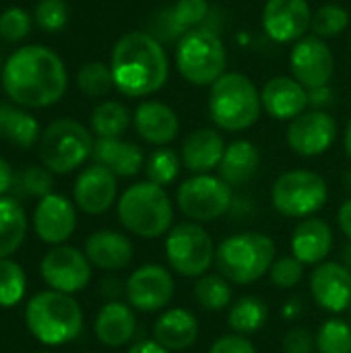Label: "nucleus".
Instances as JSON below:
<instances>
[{
	"label": "nucleus",
	"mask_w": 351,
	"mask_h": 353,
	"mask_svg": "<svg viewBox=\"0 0 351 353\" xmlns=\"http://www.w3.org/2000/svg\"><path fill=\"white\" fill-rule=\"evenodd\" d=\"M263 110L275 120H294L306 112L308 89L290 77H275L267 81L261 91Z\"/></svg>",
	"instance_id": "obj_20"
},
{
	"label": "nucleus",
	"mask_w": 351,
	"mask_h": 353,
	"mask_svg": "<svg viewBox=\"0 0 351 353\" xmlns=\"http://www.w3.org/2000/svg\"><path fill=\"white\" fill-rule=\"evenodd\" d=\"M350 319H351V308H350ZM350 325H351V321H350Z\"/></svg>",
	"instance_id": "obj_52"
},
{
	"label": "nucleus",
	"mask_w": 351,
	"mask_h": 353,
	"mask_svg": "<svg viewBox=\"0 0 351 353\" xmlns=\"http://www.w3.org/2000/svg\"><path fill=\"white\" fill-rule=\"evenodd\" d=\"M35 21L50 33L60 31L68 21V8L62 0H41L35 8Z\"/></svg>",
	"instance_id": "obj_41"
},
{
	"label": "nucleus",
	"mask_w": 351,
	"mask_h": 353,
	"mask_svg": "<svg viewBox=\"0 0 351 353\" xmlns=\"http://www.w3.org/2000/svg\"><path fill=\"white\" fill-rule=\"evenodd\" d=\"M41 277L62 294H77L91 281V263L85 252L72 246H56L41 261Z\"/></svg>",
	"instance_id": "obj_12"
},
{
	"label": "nucleus",
	"mask_w": 351,
	"mask_h": 353,
	"mask_svg": "<svg viewBox=\"0 0 351 353\" xmlns=\"http://www.w3.org/2000/svg\"><path fill=\"white\" fill-rule=\"evenodd\" d=\"M215 242L201 223H178L168 232L166 259L170 269L182 277L207 275L215 263Z\"/></svg>",
	"instance_id": "obj_10"
},
{
	"label": "nucleus",
	"mask_w": 351,
	"mask_h": 353,
	"mask_svg": "<svg viewBox=\"0 0 351 353\" xmlns=\"http://www.w3.org/2000/svg\"><path fill=\"white\" fill-rule=\"evenodd\" d=\"M114 87L126 97H145L157 93L170 74L168 56L161 43L143 31L124 33L112 52Z\"/></svg>",
	"instance_id": "obj_2"
},
{
	"label": "nucleus",
	"mask_w": 351,
	"mask_h": 353,
	"mask_svg": "<svg viewBox=\"0 0 351 353\" xmlns=\"http://www.w3.org/2000/svg\"><path fill=\"white\" fill-rule=\"evenodd\" d=\"M52 186H54V178H52L48 168L31 165L29 170H25V174H23V190L27 194L43 199V196L52 194Z\"/></svg>",
	"instance_id": "obj_43"
},
{
	"label": "nucleus",
	"mask_w": 351,
	"mask_h": 353,
	"mask_svg": "<svg viewBox=\"0 0 351 353\" xmlns=\"http://www.w3.org/2000/svg\"><path fill=\"white\" fill-rule=\"evenodd\" d=\"M302 271H304V265L296 256H281L271 265L269 277H271V283L275 288L292 290V288H296L300 283Z\"/></svg>",
	"instance_id": "obj_40"
},
{
	"label": "nucleus",
	"mask_w": 351,
	"mask_h": 353,
	"mask_svg": "<svg viewBox=\"0 0 351 353\" xmlns=\"http://www.w3.org/2000/svg\"><path fill=\"white\" fill-rule=\"evenodd\" d=\"M79 89L89 97H101L114 87V74L112 68L103 62H89L79 70L77 77Z\"/></svg>",
	"instance_id": "obj_38"
},
{
	"label": "nucleus",
	"mask_w": 351,
	"mask_h": 353,
	"mask_svg": "<svg viewBox=\"0 0 351 353\" xmlns=\"http://www.w3.org/2000/svg\"><path fill=\"white\" fill-rule=\"evenodd\" d=\"M261 168V153L250 141H234L225 147L223 159L219 163V178L232 188L248 184Z\"/></svg>",
	"instance_id": "obj_28"
},
{
	"label": "nucleus",
	"mask_w": 351,
	"mask_h": 353,
	"mask_svg": "<svg viewBox=\"0 0 351 353\" xmlns=\"http://www.w3.org/2000/svg\"><path fill=\"white\" fill-rule=\"evenodd\" d=\"M25 321L31 335L43 345H64L77 339L83 329V312L77 300L54 290L29 300Z\"/></svg>",
	"instance_id": "obj_4"
},
{
	"label": "nucleus",
	"mask_w": 351,
	"mask_h": 353,
	"mask_svg": "<svg viewBox=\"0 0 351 353\" xmlns=\"http://www.w3.org/2000/svg\"><path fill=\"white\" fill-rule=\"evenodd\" d=\"M312 25L308 0H267L263 8V29L279 43L300 41Z\"/></svg>",
	"instance_id": "obj_16"
},
{
	"label": "nucleus",
	"mask_w": 351,
	"mask_h": 353,
	"mask_svg": "<svg viewBox=\"0 0 351 353\" xmlns=\"http://www.w3.org/2000/svg\"><path fill=\"white\" fill-rule=\"evenodd\" d=\"M0 137L17 147H31L39 139V124L27 112L0 103Z\"/></svg>",
	"instance_id": "obj_31"
},
{
	"label": "nucleus",
	"mask_w": 351,
	"mask_h": 353,
	"mask_svg": "<svg viewBox=\"0 0 351 353\" xmlns=\"http://www.w3.org/2000/svg\"><path fill=\"white\" fill-rule=\"evenodd\" d=\"M209 353H257V350H254V345L250 343V339H246L244 335L230 333V335L219 337V339L211 345Z\"/></svg>",
	"instance_id": "obj_45"
},
{
	"label": "nucleus",
	"mask_w": 351,
	"mask_h": 353,
	"mask_svg": "<svg viewBox=\"0 0 351 353\" xmlns=\"http://www.w3.org/2000/svg\"><path fill=\"white\" fill-rule=\"evenodd\" d=\"M27 217L23 207L12 199H0V259L12 254L25 240Z\"/></svg>",
	"instance_id": "obj_30"
},
{
	"label": "nucleus",
	"mask_w": 351,
	"mask_h": 353,
	"mask_svg": "<svg viewBox=\"0 0 351 353\" xmlns=\"http://www.w3.org/2000/svg\"><path fill=\"white\" fill-rule=\"evenodd\" d=\"M199 331V321L190 310L170 308L155 321L153 341H157L168 352H184L197 343Z\"/></svg>",
	"instance_id": "obj_24"
},
{
	"label": "nucleus",
	"mask_w": 351,
	"mask_h": 353,
	"mask_svg": "<svg viewBox=\"0 0 351 353\" xmlns=\"http://www.w3.org/2000/svg\"><path fill=\"white\" fill-rule=\"evenodd\" d=\"M329 201L325 178L312 170H290L271 188V203L277 213L294 219H308Z\"/></svg>",
	"instance_id": "obj_9"
},
{
	"label": "nucleus",
	"mask_w": 351,
	"mask_h": 353,
	"mask_svg": "<svg viewBox=\"0 0 351 353\" xmlns=\"http://www.w3.org/2000/svg\"><path fill=\"white\" fill-rule=\"evenodd\" d=\"M85 254L89 263L103 271H120L130 265L134 248L132 242L118 232L99 230L85 242Z\"/></svg>",
	"instance_id": "obj_22"
},
{
	"label": "nucleus",
	"mask_w": 351,
	"mask_h": 353,
	"mask_svg": "<svg viewBox=\"0 0 351 353\" xmlns=\"http://www.w3.org/2000/svg\"><path fill=\"white\" fill-rule=\"evenodd\" d=\"M209 14V2L207 0H178L168 10V25L172 27V37L178 33H186L190 29H197V25Z\"/></svg>",
	"instance_id": "obj_35"
},
{
	"label": "nucleus",
	"mask_w": 351,
	"mask_h": 353,
	"mask_svg": "<svg viewBox=\"0 0 351 353\" xmlns=\"http://www.w3.org/2000/svg\"><path fill=\"white\" fill-rule=\"evenodd\" d=\"M134 128L143 141L161 147L178 137L180 120L170 105L161 101H143L134 112Z\"/></svg>",
	"instance_id": "obj_25"
},
{
	"label": "nucleus",
	"mask_w": 351,
	"mask_h": 353,
	"mask_svg": "<svg viewBox=\"0 0 351 353\" xmlns=\"http://www.w3.org/2000/svg\"><path fill=\"white\" fill-rule=\"evenodd\" d=\"M225 153L223 139L213 128L192 130L182 145V165L192 174H209L219 168Z\"/></svg>",
	"instance_id": "obj_23"
},
{
	"label": "nucleus",
	"mask_w": 351,
	"mask_h": 353,
	"mask_svg": "<svg viewBox=\"0 0 351 353\" xmlns=\"http://www.w3.org/2000/svg\"><path fill=\"white\" fill-rule=\"evenodd\" d=\"M130 124V112L118 101H103L91 114V126L99 139H120Z\"/></svg>",
	"instance_id": "obj_32"
},
{
	"label": "nucleus",
	"mask_w": 351,
	"mask_h": 353,
	"mask_svg": "<svg viewBox=\"0 0 351 353\" xmlns=\"http://www.w3.org/2000/svg\"><path fill=\"white\" fill-rule=\"evenodd\" d=\"M294 79L306 89L327 87L335 72V58L331 48L321 37L300 39L290 56Z\"/></svg>",
	"instance_id": "obj_15"
},
{
	"label": "nucleus",
	"mask_w": 351,
	"mask_h": 353,
	"mask_svg": "<svg viewBox=\"0 0 351 353\" xmlns=\"http://www.w3.org/2000/svg\"><path fill=\"white\" fill-rule=\"evenodd\" d=\"M137 331V319L130 304L108 302L95 319V335L108 347L126 345Z\"/></svg>",
	"instance_id": "obj_27"
},
{
	"label": "nucleus",
	"mask_w": 351,
	"mask_h": 353,
	"mask_svg": "<svg viewBox=\"0 0 351 353\" xmlns=\"http://www.w3.org/2000/svg\"><path fill=\"white\" fill-rule=\"evenodd\" d=\"M275 242L267 234L244 232L225 238L215 252V265L219 275L230 283L250 285L265 277L275 263Z\"/></svg>",
	"instance_id": "obj_3"
},
{
	"label": "nucleus",
	"mask_w": 351,
	"mask_h": 353,
	"mask_svg": "<svg viewBox=\"0 0 351 353\" xmlns=\"http://www.w3.org/2000/svg\"><path fill=\"white\" fill-rule=\"evenodd\" d=\"M176 64L188 83L205 87L225 74L228 52L217 33L197 27L180 37L176 48Z\"/></svg>",
	"instance_id": "obj_7"
},
{
	"label": "nucleus",
	"mask_w": 351,
	"mask_h": 353,
	"mask_svg": "<svg viewBox=\"0 0 351 353\" xmlns=\"http://www.w3.org/2000/svg\"><path fill=\"white\" fill-rule=\"evenodd\" d=\"M345 184H348V188L351 190V170L345 174Z\"/></svg>",
	"instance_id": "obj_51"
},
{
	"label": "nucleus",
	"mask_w": 351,
	"mask_h": 353,
	"mask_svg": "<svg viewBox=\"0 0 351 353\" xmlns=\"http://www.w3.org/2000/svg\"><path fill=\"white\" fill-rule=\"evenodd\" d=\"M345 151H348V157L351 159V120L345 128Z\"/></svg>",
	"instance_id": "obj_50"
},
{
	"label": "nucleus",
	"mask_w": 351,
	"mask_h": 353,
	"mask_svg": "<svg viewBox=\"0 0 351 353\" xmlns=\"http://www.w3.org/2000/svg\"><path fill=\"white\" fill-rule=\"evenodd\" d=\"M35 234L48 244H62L77 230V213L68 199L48 194L39 201L33 215Z\"/></svg>",
	"instance_id": "obj_19"
},
{
	"label": "nucleus",
	"mask_w": 351,
	"mask_h": 353,
	"mask_svg": "<svg viewBox=\"0 0 351 353\" xmlns=\"http://www.w3.org/2000/svg\"><path fill=\"white\" fill-rule=\"evenodd\" d=\"M283 350H285V353H314L317 337L306 327H296L285 335Z\"/></svg>",
	"instance_id": "obj_44"
},
{
	"label": "nucleus",
	"mask_w": 351,
	"mask_h": 353,
	"mask_svg": "<svg viewBox=\"0 0 351 353\" xmlns=\"http://www.w3.org/2000/svg\"><path fill=\"white\" fill-rule=\"evenodd\" d=\"M93 159L97 165H103L114 176L122 178L139 174L145 163L141 147L120 139H97L93 145Z\"/></svg>",
	"instance_id": "obj_26"
},
{
	"label": "nucleus",
	"mask_w": 351,
	"mask_h": 353,
	"mask_svg": "<svg viewBox=\"0 0 351 353\" xmlns=\"http://www.w3.org/2000/svg\"><path fill=\"white\" fill-rule=\"evenodd\" d=\"M124 292L130 308L139 312H157L174 298V277L163 265H143L128 277Z\"/></svg>",
	"instance_id": "obj_13"
},
{
	"label": "nucleus",
	"mask_w": 351,
	"mask_h": 353,
	"mask_svg": "<svg viewBox=\"0 0 351 353\" xmlns=\"http://www.w3.org/2000/svg\"><path fill=\"white\" fill-rule=\"evenodd\" d=\"M126 353H172L168 352L166 347H161L157 341H139V343H134L130 350Z\"/></svg>",
	"instance_id": "obj_47"
},
{
	"label": "nucleus",
	"mask_w": 351,
	"mask_h": 353,
	"mask_svg": "<svg viewBox=\"0 0 351 353\" xmlns=\"http://www.w3.org/2000/svg\"><path fill=\"white\" fill-rule=\"evenodd\" d=\"M350 25V14L339 4H325L312 14V31L317 37H337Z\"/></svg>",
	"instance_id": "obj_39"
},
{
	"label": "nucleus",
	"mask_w": 351,
	"mask_h": 353,
	"mask_svg": "<svg viewBox=\"0 0 351 353\" xmlns=\"http://www.w3.org/2000/svg\"><path fill=\"white\" fill-rule=\"evenodd\" d=\"M261 110V93L248 77L225 72L211 85L209 116L219 128L242 132L259 120Z\"/></svg>",
	"instance_id": "obj_5"
},
{
	"label": "nucleus",
	"mask_w": 351,
	"mask_h": 353,
	"mask_svg": "<svg viewBox=\"0 0 351 353\" xmlns=\"http://www.w3.org/2000/svg\"><path fill=\"white\" fill-rule=\"evenodd\" d=\"M310 294L314 302L333 314L351 308V269L341 263H321L310 275Z\"/></svg>",
	"instance_id": "obj_17"
},
{
	"label": "nucleus",
	"mask_w": 351,
	"mask_h": 353,
	"mask_svg": "<svg viewBox=\"0 0 351 353\" xmlns=\"http://www.w3.org/2000/svg\"><path fill=\"white\" fill-rule=\"evenodd\" d=\"M91 132L77 120L52 122L39 139V159L56 174H68L93 155Z\"/></svg>",
	"instance_id": "obj_8"
},
{
	"label": "nucleus",
	"mask_w": 351,
	"mask_h": 353,
	"mask_svg": "<svg viewBox=\"0 0 351 353\" xmlns=\"http://www.w3.org/2000/svg\"><path fill=\"white\" fill-rule=\"evenodd\" d=\"M269 319V308L267 304L257 298V296H244L240 300H236L230 306V314H228V327L236 333V335H250L261 331L267 325Z\"/></svg>",
	"instance_id": "obj_29"
},
{
	"label": "nucleus",
	"mask_w": 351,
	"mask_h": 353,
	"mask_svg": "<svg viewBox=\"0 0 351 353\" xmlns=\"http://www.w3.org/2000/svg\"><path fill=\"white\" fill-rule=\"evenodd\" d=\"M25 296V271L8 259H0V308L19 304Z\"/></svg>",
	"instance_id": "obj_37"
},
{
	"label": "nucleus",
	"mask_w": 351,
	"mask_h": 353,
	"mask_svg": "<svg viewBox=\"0 0 351 353\" xmlns=\"http://www.w3.org/2000/svg\"><path fill=\"white\" fill-rule=\"evenodd\" d=\"M333 248L331 225L319 217L302 219L292 234V256L302 265H321Z\"/></svg>",
	"instance_id": "obj_21"
},
{
	"label": "nucleus",
	"mask_w": 351,
	"mask_h": 353,
	"mask_svg": "<svg viewBox=\"0 0 351 353\" xmlns=\"http://www.w3.org/2000/svg\"><path fill=\"white\" fill-rule=\"evenodd\" d=\"M66 68L60 56L43 46L17 50L2 68V85L12 101L25 108L56 103L66 91Z\"/></svg>",
	"instance_id": "obj_1"
},
{
	"label": "nucleus",
	"mask_w": 351,
	"mask_h": 353,
	"mask_svg": "<svg viewBox=\"0 0 351 353\" xmlns=\"http://www.w3.org/2000/svg\"><path fill=\"white\" fill-rule=\"evenodd\" d=\"M319 353H351V325L343 319H331L317 333Z\"/></svg>",
	"instance_id": "obj_36"
},
{
	"label": "nucleus",
	"mask_w": 351,
	"mask_h": 353,
	"mask_svg": "<svg viewBox=\"0 0 351 353\" xmlns=\"http://www.w3.org/2000/svg\"><path fill=\"white\" fill-rule=\"evenodd\" d=\"M29 14L23 8H8L0 14V37L6 41H19L29 33Z\"/></svg>",
	"instance_id": "obj_42"
},
{
	"label": "nucleus",
	"mask_w": 351,
	"mask_h": 353,
	"mask_svg": "<svg viewBox=\"0 0 351 353\" xmlns=\"http://www.w3.org/2000/svg\"><path fill=\"white\" fill-rule=\"evenodd\" d=\"M234 203L232 186L211 174H194L184 180L176 192V205L190 221H213L230 211Z\"/></svg>",
	"instance_id": "obj_11"
},
{
	"label": "nucleus",
	"mask_w": 351,
	"mask_h": 353,
	"mask_svg": "<svg viewBox=\"0 0 351 353\" xmlns=\"http://www.w3.org/2000/svg\"><path fill=\"white\" fill-rule=\"evenodd\" d=\"M288 145L302 157H317L331 149L337 139V124L331 114L310 110L294 118L288 126Z\"/></svg>",
	"instance_id": "obj_14"
},
{
	"label": "nucleus",
	"mask_w": 351,
	"mask_h": 353,
	"mask_svg": "<svg viewBox=\"0 0 351 353\" xmlns=\"http://www.w3.org/2000/svg\"><path fill=\"white\" fill-rule=\"evenodd\" d=\"M337 221H339L341 232L345 234V238H350L351 242V199H348V201L341 205V209H339V213H337Z\"/></svg>",
	"instance_id": "obj_46"
},
{
	"label": "nucleus",
	"mask_w": 351,
	"mask_h": 353,
	"mask_svg": "<svg viewBox=\"0 0 351 353\" xmlns=\"http://www.w3.org/2000/svg\"><path fill=\"white\" fill-rule=\"evenodd\" d=\"M116 194H118L116 176L108 168L97 163L81 172L74 182V201L79 209L89 215L106 213L114 205Z\"/></svg>",
	"instance_id": "obj_18"
},
{
	"label": "nucleus",
	"mask_w": 351,
	"mask_h": 353,
	"mask_svg": "<svg viewBox=\"0 0 351 353\" xmlns=\"http://www.w3.org/2000/svg\"><path fill=\"white\" fill-rule=\"evenodd\" d=\"M331 91L327 87H319V89H308V103L310 105H323V103H329L331 99Z\"/></svg>",
	"instance_id": "obj_48"
},
{
	"label": "nucleus",
	"mask_w": 351,
	"mask_h": 353,
	"mask_svg": "<svg viewBox=\"0 0 351 353\" xmlns=\"http://www.w3.org/2000/svg\"><path fill=\"white\" fill-rule=\"evenodd\" d=\"M180 168H182V157L176 151L161 147V149L153 151L151 157L147 159L145 174H147L149 182L166 188L180 176Z\"/></svg>",
	"instance_id": "obj_34"
},
{
	"label": "nucleus",
	"mask_w": 351,
	"mask_h": 353,
	"mask_svg": "<svg viewBox=\"0 0 351 353\" xmlns=\"http://www.w3.org/2000/svg\"><path fill=\"white\" fill-rule=\"evenodd\" d=\"M120 223L139 238H159L172 230L174 205L166 188L153 182H139L124 190L118 201Z\"/></svg>",
	"instance_id": "obj_6"
},
{
	"label": "nucleus",
	"mask_w": 351,
	"mask_h": 353,
	"mask_svg": "<svg viewBox=\"0 0 351 353\" xmlns=\"http://www.w3.org/2000/svg\"><path fill=\"white\" fill-rule=\"evenodd\" d=\"M10 184H12V170H10V165L0 157V196L10 188Z\"/></svg>",
	"instance_id": "obj_49"
},
{
	"label": "nucleus",
	"mask_w": 351,
	"mask_h": 353,
	"mask_svg": "<svg viewBox=\"0 0 351 353\" xmlns=\"http://www.w3.org/2000/svg\"><path fill=\"white\" fill-rule=\"evenodd\" d=\"M194 300L209 312L223 310L232 304V283L223 275H203L194 283Z\"/></svg>",
	"instance_id": "obj_33"
}]
</instances>
